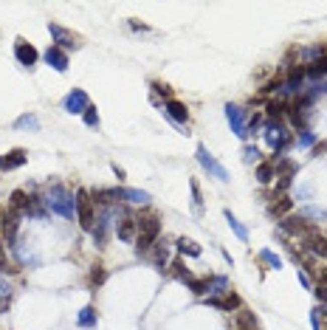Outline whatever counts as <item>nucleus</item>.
<instances>
[{
  "label": "nucleus",
  "mask_w": 327,
  "mask_h": 330,
  "mask_svg": "<svg viewBox=\"0 0 327 330\" xmlns=\"http://www.w3.org/2000/svg\"><path fill=\"white\" fill-rule=\"evenodd\" d=\"M45 203H48L51 212H57V215H62L65 220H73V212H76V201L71 198V192L65 187H51L48 198H45Z\"/></svg>",
  "instance_id": "nucleus-1"
},
{
  "label": "nucleus",
  "mask_w": 327,
  "mask_h": 330,
  "mask_svg": "<svg viewBox=\"0 0 327 330\" xmlns=\"http://www.w3.org/2000/svg\"><path fill=\"white\" fill-rule=\"evenodd\" d=\"M76 217H79V226L85 231H93L96 226V215H93V195L88 189H79L76 192Z\"/></svg>",
  "instance_id": "nucleus-2"
},
{
  "label": "nucleus",
  "mask_w": 327,
  "mask_h": 330,
  "mask_svg": "<svg viewBox=\"0 0 327 330\" xmlns=\"http://www.w3.org/2000/svg\"><path fill=\"white\" fill-rule=\"evenodd\" d=\"M138 223V240H135V249H138V254L147 252L149 245L155 243V237L161 234V223H158V217H141V220H135Z\"/></svg>",
  "instance_id": "nucleus-3"
},
{
  "label": "nucleus",
  "mask_w": 327,
  "mask_h": 330,
  "mask_svg": "<svg viewBox=\"0 0 327 330\" xmlns=\"http://www.w3.org/2000/svg\"><path fill=\"white\" fill-rule=\"evenodd\" d=\"M198 161H200V167L206 170V173H212L217 181H228V173H226V167L217 161V158L212 155V152L206 150V147H198Z\"/></svg>",
  "instance_id": "nucleus-4"
},
{
  "label": "nucleus",
  "mask_w": 327,
  "mask_h": 330,
  "mask_svg": "<svg viewBox=\"0 0 327 330\" xmlns=\"http://www.w3.org/2000/svg\"><path fill=\"white\" fill-rule=\"evenodd\" d=\"M265 141H268L271 147L277 150V155H282V150L291 144V136H288L282 127H279V122H277V124L268 122V127H265Z\"/></svg>",
  "instance_id": "nucleus-5"
},
{
  "label": "nucleus",
  "mask_w": 327,
  "mask_h": 330,
  "mask_svg": "<svg viewBox=\"0 0 327 330\" xmlns=\"http://www.w3.org/2000/svg\"><path fill=\"white\" fill-rule=\"evenodd\" d=\"M17 226H20V212H15V209H6V212H3V217H0V229H3L6 243H15V240H17Z\"/></svg>",
  "instance_id": "nucleus-6"
},
{
  "label": "nucleus",
  "mask_w": 327,
  "mask_h": 330,
  "mask_svg": "<svg viewBox=\"0 0 327 330\" xmlns=\"http://www.w3.org/2000/svg\"><path fill=\"white\" fill-rule=\"evenodd\" d=\"M88 108H91V99H88V94L82 88H73L71 94L65 96V110L68 113H85Z\"/></svg>",
  "instance_id": "nucleus-7"
},
{
  "label": "nucleus",
  "mask_w": 327,
  "mask_h": 330,
  "mask_svg": "<svg viewBox=\"0 0 327 330\" xmlns=\"http://www.w3.org/2000/svg\"><path fill=\"white\" fill-rule=\"evenodd\" d=\"M15 57L20 59V65L34 68L37 59H40V54H37V48H34V45H29L26 40H17V43H15Z\"/></svg>",
  "instance_id": "nucleus-8"
},
{
  "label": "nucleus",
  "mask_w": 327,
  "mask_h": 330,
  "mask_svg": "<svg viewBox=\"0 0 327 330\" xmlns=\"http://www.w3.org/2000/svg\"><path fill=\"white\" fill-rule=\"evenodd\" d=\"M48 29H51V34H54V40H57V48H79V37L71 34L68 29H62L57 23H51Z\"/></svg>",
  "instance_id": "nucleus-9"
},
{
  "label": "nucleus",
  "mask_w": 327,
  "mask_h": 330,
  "mask_svg": "<svg viewBox=\"0 0 327 330\" xmlns=\"http://www.w3.org/2000/svg\"><path fill=\"white\" fill-rule=\"evenodd\" d=\"M226 119L228 124H231V130H234L240 138H246L249 133H246V113H242L237 105H226Z\"/></svg>",
  "instance_id": "nucleus-10"
},
{
  "label": "nucleus",
  "mask_w": 327,
  "mask_h": 330,
  "mask_svg": "<svg viewBox=\"0 0 327 330\" xmlns=\"http://www.w3.org/2000/svg\"><path fill=\"white\" fill-rule=\"evenodd\" d=\"M206 302L212 305V308L228 310V313L240 308V296H237V294H231V291H226V294H220V296H206Z\"/></svg>",
  "instance_id": "nucleus-11"
},
{
  "label": "nucleus",
  "mask_w": 327,
  "mask_h": 330,
  "mask_svg": "<svg viewBox=\"0 0 327 330\" xmlns=\"http://www.w3.org/2000/svg\"><path fill=\"white\" fill-rule=\"evenodd\" d=\"M164 110H167V116H170L172 122H178V124H186V122H189V108H186L184 102H178V99L164 102Z\"/></svg>",
  "instance_id": "nucleus-12"
},
{
  "label": "nucleus",
  "mask_w": 327,
  "mask_h": 330,
  "mask_svg": "<svg viewBox=\"0 0 327 330\" xmlns=\"http://www.w3.org/2000/svg\"><path fill=\"white\" fill-rule=\"evenodd\" d=\"M279 229H282L285 234H302V237H305L307 231H313L305 217H285V220L279 223Z\"/></svg>",
  "instance_id": "nucleus-13"
},
{
  "label": "nucleus",
  "mask_w": 327,
  "mask_h": 330,
  "mask_svg": "<svg viewBox=\"0 0 327 330\" xmlns=\"http://www.w3.org/2000/svg\"><path fill=\"white\" fill-rule=\"evenodd\" d=\"M45 62L54 68V71H68V54H65L62 48H57V45H51L48 51H45Z\"/></svg>",
  "instance_id": "nucleus-14"
},
{
  "label": "nucleus",
  "mask_w": 327,
  "mask_h": 330,
  "mask_svg": "<svg viewBox=\"0 0 327 330\" xmlns=\"http://www.w3.org/2000/svg\"><path fill=\"white\" fill-rule=\"evenodd\" d=\"M305 245L316 254V257H327V237L319 234V231H307L305 234Z\"/></svg>",
  "instance_id": "nucleus-15"
},
{
  "label": "nucleus",
  "mask_w": 327,
  "mask_h": 330,
  "mask_svg": "<svg viewBox=\"0 0 327 330\" xmlns=\"http://www.w3.org/2000/svg\"><path fill=\"white\" fill-rule=\"evenodd\" d=\"M26 150H12V152H6V155L0 158V170L3 173H12V170H17V167H23L26 164Z\"/></svg>",
  "instance_id": "nucleus-16"
},
{
  "label": "nucleus",
  "mask_w": 327,
  "mask_h": 330,
  "mask_svg": "<svg viewBox=\"0 0 327 330\" xmlns=\"http://www.w3.org/2000/svg\"><path fill=\"white\" fill-rule=\"evenodd\" d=\"M135 229H138V223L133 220V217H121L119 229H116V234H119V240H124V243H130L135 237Z\"/></svg>",
  "instance_id": "nucleus-17"
},
{
  "label": "nucleus",
  "mask_w": 327,
  "mask_h": 330,
  "mask_svg": "<svg viewBox=\"0 0 327 330\" xmlns=\"http://www.w3.org/2000/svg\"><path fill=\"white\" fill-rule=\"evenodd\" d=\"M274 178H277V167H274V161H263V164L257 167V181H260V184H271Z\"/></svg>",
  "instance_id": "nucleus-18"
},
{
  "label": "nucleus",
  "mask_w": 327,
  "mask_h": 330,
  "mask_svg": "<svg viewBox=\"0 0 327 330\" xmlns=\"http://www.w3.org/2000/svg\"><path fill=\"white\" fill-rule=\"evenodd\" d=\"M302 79H305V68H299V65H293L291 71H288V79H285V88H288V91H299V88H302Z\"/></svg>",
  "instance_id": "nucleus-19"
},
{
  "label": "nucleus",
  "mask_w": 327,
  "mask_h": 330,
  "mask_svg": "<svg viewBox=\"0 0 327 330\" xmlns=\"http://www.w3.org/2000/svg\"><path fill=\"white\" fill-rule=\"evenodd\" d=\"M29 201H31V198L23 192V189H15V192H12V198H9V209H15V212H26Z\"/></svg>",
  "instance_id": "nucleus-20"
},
{
  "label": "nucleus",
  "mask_w": 327,
  "mask_h": 330,
  "mask_svg": "<svg viewBox=\"0 0 327 330\" xmlns=\"http://www.w3.org/2000/svg\"><path fill=\"white\" fill-rule=\"evenodd\" d=\"M293 209V201L288 195H274V203H271V215H285V212H291Z\"/></svg>",
  "instance_id": "nucleus-21"
},
{
  "label": "nucleus",
  "mask_w": 327,
  "mask_h": 330,
  "mask_svg": "<svg viewBox=\"0 0 327 330\" xmlns=\"http://www.w3.org/2000/svg\"><path fill=\"white\" fill-rule=\"evenodd\" d=\"M121 198L130 203H135V206H144V203H149V195L141 192V189H121Z\"/></svg>",
  "instance_id": "nucleus-22"
},
{
  "label": "nucleus",
  "mask_w": 327,
  "mask_h": 330,
  "mask_svg": "<svg viewBox=\"0 0 327 330\" xmlns=\"http://www.w3.org/2000/svg\"><path fill=\"white\" fill-rule=\"evenodd\" d=\"M79 327H85V330L96 327V308H93V305L82 308V313H79Z\"/></svg>",
  "instance_id": "nucleus-23"
},
{
  "label": "nucleus",
  "mask_w": 327,
  "mask_h": 330,
  "mask_svg": "<svg viewBox=\"0 0 327 330\" xmlns=\"http://www.w3.org/2000/svg\"><path fill=\"white\" fill-rule=\"evenodd\" d=\"M223 215H226V220H228V226H231V229H234V234H237V237H240V240H249V231L242 229V223H240V220H237V217H234V215H231V212H228V209H226V212H223Z\"/></svg>",
  "instance_id": "nucleus-24"
},
{
  "label": "nucleus",
  "mask_w": 327,
  "mask_h": 330,
  "mask_svg": "<svg viewBox=\"0 0 327 330\" xmlns=\"http://www.w3.org/2000/svg\"><path fill=\"white\" fill-rule=\"evenodd\" d=\"M178 252H181V254H192V257H198V254H200V245L195 243V240H186V237H181V240H178Z\"/></svg>",
  "instance_id": "nucleus-25"
},
{
  "label": "nucleus",
  "mask_w": 327,
  "mask_h": 330,
  "mask_svg": "<svg viewBox=\"0 0 327 330\" xmlns=\"http://www.w3.org/2000/svg\"><path fill=\"white\" fill-rule=\"evenodd\" d=\"M265 110H268V119L274 122V119H279V116L285 113V102H282V99H271Z\"/></svg>",
  "instance_id": "nucleus-26"
},
{
  "label": "nucleus",
  "mask_w": 327,
  "mask_h": 330,
  "mask_svg": "<svg viewBox=\"0 0 327 330\" xmlns=\"http://www.w3.org/2000/svg\"><path fill=\"white\" fill-rule=\"evenodd\" d=\"M107 229H110V220H107V215H105L102 220H96V245H105Z\"/></svg>",
  "instance_id": "nucleus-27"
},
{
  "label": "nucleus",
  "mask_w": 327,
  "mask_h": 330,
  "mask_svg": "<svg viewBox=\"0 0 327 330\" xmlns=\"http://www.w3.org/2000/svg\"><path fill=\"white\" fill-rule=\"evenodd\" d=\"M15 127L17 130H40V122H37V116H20V119H17L15 122Z\"/></svg>",
  "instance_id": "nucleus-28"
},
{
  "label": "nucleus",
  "mask_w": 327,
  "mask_h": 330,
  "mask_svg": "<svg viewBox=\"0 0 327 330\" xmlns=\"http://www.w3.org/2000/svg\"><path fill=\"white\" fill-rule=\"evenodd\" d=\"M237 324H240L242 330H257V319H254V313H246V310H242V313L237 316Z\"/></svg>",
  "instance_id": "nucleus-29"
},
{
  "label": "nucleus",
  "mask_w": 327,
  "mask_h": 330,
  "mask_svg": "<svg viewBox=\"0 0 327 330\" xmlns=\"http://www.w3.org/2000/svg\"><path fill=\"white\" fill-rule=\"evenodd\" d=\"M189 189H192V206L195 212H203V198H200V187L195 181H189Z\"/></svg>",
  "instance_id": "nucleus-30"
},
{
  "label": "nucleus",
  "mask_w": 327,
  "mask_h": 330,
  "mask_svg": "<svg viewBox=\"0 0 327 330\" xmlns=\"http://www.w3.org/2000/svg\"><path fill=\"white\" fill-rule=\"evenodd\" d=\"M209 280H212V277H206V280H192L189 285H192V291L198 296H206L209 294Z\"/></svg>",
  "instance_id": "nucleus-31"
},
{
  "label": "nucleus",
  "mask_w": 327,
  "mask_h": 330,
  "mask_svg": "<svg viewBox=\"0 0 327 330\" xmlns=\"http://www.w3.org/2000/svg\"><path fill=\"white\" fill-rule=\"evenodd\" d=\"M260 260H263V263H268L271 268H279V266H282V260H279L274 252H268V249H265V252H260Z\"/></svg>",
  "instance_id": "nucleus-32"
},
{
  "label": "nucleus",
  "mask_w": 327,
  "mask_h": 330,
  "mask_svg": "<svg viewBox=\"0 0 327 330\" xmlns=\"http://www.w3.org/2000/svg\"><path fill=\"white\" fill-rule=\"evenodd\" d=\"M172 268H175V277H178V280H184V282H192V274H189V271L184 268V263H181V260H178V263H172Z\"/></svg>",
  "instance_id": "nucleus-33"
},
{
  "label": "nucleus",
  "mask_w": 327,
  "mask_h": 330,
  "mask_svg": "<svg viewBox=\"0 0 327 330\" xmlns=\"http://www.w3.org/2000/svg\"><path fill=\"white\" fill-rule=\"evenodd\" d=\"M105 268L102 266H93V271H91V285H102V282H105Z\"/></svg>",
  "instance_id": "nucleus-34"
},
{
  "label": "nucleus",
  "mask_w": 327,
  "mask_h": 330,
  "mask_svg": "<svg viewBox=\"0 0 327 330\" xmlns=\"http://www.w3.org/2000/svg\"><path fill=\"white\" fill-rule=\"evenodd\" d=\"M82 116H85V124H88V127H96V124H99V113H96V108H93V105H91V108H88Z\"/></svg>",
  "instance_id": "nucleus-35"
},
{
  "label": "nucleus",
  "mask_w": 327,
  "mask_h": 330,
  "mask_svg": "<svg viewBox=\"0 0 327 330\" xmlns=\"http://www.w3.org/2000/svg\"><path fill=\"white\" fill-rule=\"evenodd\" d=\"M152 91H155L158 96H164L167 102L172 99V88H170V85H161V82H152Z\"/></svg>",
  "instance_id": "nucleus-36"
},
{
  "label": "nucleus",
  "mask_w": 327,
  "mask_h": 330,
  "mask_svg": "<svg viewBox=\"0 0 327 330\" xmlns=\"http://www.w3.org/2000/svg\"><path fill=\"white\" fill-rule=\"evenodd\" d=\"M15 274L17 271V268H12V266H9V260H6V249H3V243H0V274Z\"/></svg>",
  "instance_id": "nucleus-37"
},
{
  "label": "nucleus",
  "mask_w": 327,
  "mask_h": 330,
  "mask_svg": "<svg viewBox=\"0 0 327 330\" xmlns=\"http://www.w3.org/2000/svg\"><path fill=\"white\" fill-rule=\"evenodd\" d=\"M152 260H155V266L164 271V266H167V245H158V249H155V257H152Z\"/></svg>",
  "instance_id": "nucleus-38"
},
{
  "label": "nucleus",
  "mask_w": 327,
  "mask_h": 330,
  "mask_svg": "<svg viewBox=\"0 0 327 330\" xmlns=\"http://www.w3.org/2000/svg\"><path fill=\"white\" fill-rule=\"evenodd\" d=\"M260 124H263V116L257 113V116H251L249 119V124H246V133H254L257 127H260Z\"/></svg>",
  "instance_id": "nucleus-39"
},
{
  "label": "nucleus",
  "mask_w": 327,
  "mask_h": 330,
  "mask_svg": "<svg viewBox=\"0 0 327 330\" xmlns=\"http://www.w3.org/2000/svg\"><path fill=\"white\" fill-rule=\"evenodd\" d=\"M313 294H316V299H319V302H324V305H327V285H321V282H319V285L313 288Z\"/></svg>",
  "instance_id": "nucleus-40"
},
{
  "label": "nucleus",
  "mask_w": 327,
  "mask_h": 330,
  "mask_svg": "<svg viewBox=\"0 0 327 330\" xmlns=\"http://www.w3.org/2000/svg\"><path fill=\"white\" fill-rule=\"evenodd\" d=\"M242 158H246V161H257V158H260V150H257V147H246V150H242Z\"/></svg>",
  "instance_id": "nucleus-41"
},
{
  "label": "nucleus",
  "mask_w": 327,
  "mask_h": 330,
  "mask_svg": "<svg viewBox=\"0 0 327 330\" xmlns=\"http://www.w3.org/2000/svg\"><path fill=\"white\" fill-rule=\"evenodd\" d=\"M313 141H316V136H313V133H302V138H299V147H313Z\"/></svg>",
  "instance_id": "nucleus-42"
},
{
  "label": "nucleus",
  "mask_w": 327,
  "mask_h": 330,
  "mask_svg": "<svg viewBox=\"0 0 327 330\" xmlns=\"http://www.w3.org/2000/svg\"><path fill=\"white\" fill-rule=\"evenodd\" d=\"M296 277H299V282H302L305 288H310V277H307L305 271H296Z\"/></svg>",
  "instance_id": "nucleus-43"
},
{
  "label": "nucleus",
  "mask_w": 327,
  "mask_h": 330,
  "mask_svg": "<svg viewBox=\"0 0 327 330\" xmlns=\"http://www.w3.org/2000/svg\"><path fill=\"white\" fill-rule=\"evenodd\" d=\"M324 319H327V313H324Z\"/></svg>",
  "instance_id": "nucleus-44"
}]
</instances>
